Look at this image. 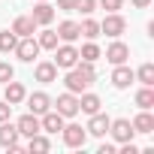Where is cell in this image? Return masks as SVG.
Masks as SVG:
<instances>
[{
  "instance_id": "6da1fadb",
  "label": "cell",
  "mask_w": 154,
  "mask_h": 154,
  "mask_svg": "<svg viewBox=\"0 0 154 154\" xmlns=\"http://www.w3.org/2000/svg\"><path fill=\"white\" fill-rule=\"evenodd\" d=\"M94 79H97V69H94V63H88V60H79L75 66H69V69H66V79H63V85H66V91H69V94H82V91H88V88L94 85Z\"/></svg>"
},
{
  "instance_id": "7a4b0ae2",
  "label": "cell",
  "mask_w": 154,
  "mask_h": 154,
  "mask_svg": "<svg viewBox=\"0 0 154 154\" xmlns=\"http://www.w3.org/2000/svg\"><path fill=\"white\" fill-rule=\"evenodd\" d=\"M60 136H63V145L66 148H85V142H88V130L82 124H63Z\"/></svg>"
},
{
  "instance_id": "3957f363",
  "label": "cell",
  "mask_w": 154,
  "mask_h": 154,
  "mask_svg": "<svg viewBox=\"0 0 154 154\" xmlns=\"http://www.w3.org/2000/svg\"><path fill=\"white\" fill-rule=\"evenodd\" d=\"M75 63H79V48H75L72 42H63V45L54 48V66L57 69H69Z\"/></svg>"
},
{
  "instance_id": "277c9868",
  "label": "cell",
  "mask_w": 154,
  "mask_h": 154,
  "mask_svg": "<svg viewBox=\"0 0 154 154\" xmlns=\"http://www.w3.org/2000/svg\"><path fill=\"white\" fill-rule=\"evenodd\" d=\"M124 30H127V21H124V15H121V12H109V15L100 21V33H106V36H112V39H115V36H121Z\"/></svg>"
},
{
  "instance_id": "5b68a950",
  "label": "cell",
  "mask_w": 154,
  "mask_h": 154,
  "mask_svg": "<svg viewBox=\"0 0 154 154\" xmlns=\"http://www.w3.org/2000/svg\"><path fill=\"white\" fill-rule=\"evenodd\" d=\"M15 54H18V60L33 63V57L39 54V42H36L33 36H18V42H15Z\"/></svg>"
},
{
  "instance_id": "8992f818",
  "label": "cell",
  "mask_w": 154,
  "mask_h": 154,
  "mask_svg": "<svg viewBox=\"0 0 154 154\" xmlns=\"http://www.w3.org/2000/svg\"><path fill=\"white\" fill-rule=\"evenodd\" d=\"M51 106H54V112H60L63 118H72V115H79V94H69V91H66V94H60Z\"/></svg>"
},
{
  "instance_id": "52a82bcc",
  "label": "cell",
  "mask_w": 154,
  "mask_h": 154,
  "mask_svg": "<svg viewBox=\"0 0 154 154\" xmlns=\"http://www.w3.org/2000/svg\"><path fill=\"white\" fill-rule=\"evenodd\" d=\"M109 133H112V139L121 145V142H133V136H136V130H133V124L127 121V118H118V121H112L109 124Z\"/></svg>"
},
{
  "instance_id": "ba28073f",
  "label": "cell",
  "mask_w": 154,
  "mask_h": 154,
  "mask_svg": "<svg viewBox=\"0 0 154 154\" xmlns=\"http://www.w3.org/2000/svg\"><path fill=\"white\" fill-rule=\"evenodd\" d=\"M0 145H3L6 151H21V142H18V130H15V124L0 121Z\"/></svg>"
},
{
  "instance_id": "9c48e42d",
  "label": "cell",
  "mask_w": 154,
  "mask_h": 154,
  "mask_svg": "<svg viewBox=\"0 0 154 154\" xmlns=\"http://www.w3.org/2000/svg\"><path fill=\"white\" fill-rule=\"evenodd\" d=\"M63 121H66V118H63L60 112L48 109V112L39 115V130H42V133H60V130H63Z\"/></svg>"
},
{
  "instance_id": "30bf717a",
  "label": "cell",
  "mask_w": 154,
  "mask_h": 154,
  "mask_svg": "<svg viewBox=\"0 0 154 154\" xmlns=\"http://www.w3.org/2000/svg\"><path fill=\"white\" fill-rule=\"evenodd\" d=\"M30 18L36 21V27H39V24H42V27H48V24L54 21V6L48 3V0H36V6H33Z\"/></svg>"
},
{
  "instance_id": "8fae6325",
  "label": "cell",
  "mask_w": 154,
  "mask_h": 154,
  "mask_svg": "<svg viewBox=\"0 0 154 154\" xmlns=\"http://www.w3.org/2000/svg\"><path fill=\"white\" fill-rule=\"evenodd\" d=\"M127 57H130V45L115 36V42L106 48V60H109L112 66H118V63H127Z\"/></svg>"
},
{
  "instance_id": "7c38bea8",
  "label": "cell",
  "mask_w": 154,
  "mask_h": 154,
  "mask_svg": "<svg viewBox=\"0 0 154 154\" xmlns=\"http://www.w3.org/2000/svg\"><path fill=\"white\" fill-rule=\"evenodd\" d=\"M133 82H136V75H133V69H130L127 63H118V66L112 69V85H115L118 91H127Z\"/></svg>"
},
{
  "instance_id": "4fadbf2b",
  "label": "cell",
  "mask_w": 154,
  "mask_h": 154,
  "mask_svg": "<svg viewBox=\"0 0 154 154\" xmlns=\"http://www.w3.org/2000/svg\"><path fill=\"white\" fill-rule=\"evenodd\" d=\"M24 97H27V91H24V85L21 82H6L3 85V100L9 103V106H18V103H24Z\"/></svg>"
},
{
  "instance_id": "5bb4252c",
  "label": "cell",
  "mask_w": 154,
  "mask_h": 154,
  "mask_svg": "<svg viewBox=\"0 0 154 154\" xmlns=\"http://www.w3.org/2000/svg\"><path fill=\"white\" fill-rule=\"evenodd\" d=\"M15 130H18V136H33V133H39V115H33V112L21 115V118L15 121Z\"/></svg>"
},
{
  "instance_id": "9a60e30c",
  "label": "cell",
  "mask_w": 154,
  "mask_h": 154,
  "mask_svg": "<svg viewBox=\"0 0 154 154\" xmlns=\"http://www.w3.org/2000/svg\"><path fill=\"white\" fill-rule=\"evenodd\" d=\"M109 124H112V118H109V115H103V112H94L85 130H88L91 136H106V133H109Z\"/></svg>"
},
{
  "instance_id": "2e32d148",
  "label": "cell",
  "mask_w": 154,
  "mask_h": 154,
  "mask_svg": "<svg viewBox=\"0 0 154 154\" xmlns=\"http://www.w3.org/2000/svg\"><path fill=\"white\" fill-rule=\"evenodd\" d=\"M33 75H36V82H42V85L57 82V66H54V60H39L36 69H33Z\"/></svg>"
},
{
  "instance_id": "e0dca14e",
  "label": "cell",
  "mask_w": 154,
  "mask_h": 154,
  "mask_svg": "<svg viewBox=\"0 0 154 154\" xmlns=\"http://www.w3.org/2000/svg\"><path fill=\"white\" fill-rule=\"evenodd\" d=\"M24 100H27V106H30L33 115H42V112L51 109V97H48L45 91H36V94H30V97H24Z\"/></svg>"
},
{
  "instance_id": "ac0fdd59",
  "label": "cell",
  "mask_w": 154,
  "mask_h": 154,
  "mask_svg": "<svg viewBox=\"0 0 154 154\" xmlns=\"http://www.w3.org/2000/svg\"><path fill=\"white\" fill-rule=\"evenodd\" d=\"M12 33H15V36H33V33H36V21H33L30 15H18V18L12 21Z\"/></svg>"
},
{
  "instance_id": "d6986e66",
  "label": "cell",
  "mask_w": 154,
  "mask_h": 154,
  "mask_svg": "<svg viewBox=\"0 0 154 154\" xmlns=\"http://www.w3.org/2000/svg\"><path fill=\"white\" fill-rule=\"evenodd\" d=\"M82 33H79V21H60L57 24V39L60 42H75Z\"/></svg>"
},
{
  "instance_id": "ffe728a7",
  "label": "cell",
  "mask_w": 154,
  "mask_h": 154,
  "mask_svg": "<svg viewBox=\"0 0 154 154\" xmlns=\"http://www.w3.org/2000/svg\"><path fill=\"white\" fill-rule=\"evenodd\" d=\"M130 124H133V130H136V133H154V115H151L148 109H142Z\"/></svg>"
},
{
  "instance_id": "44dd1931",
  "label": "cell",
  "mask_w": 154,
  "mask_h": 154,
  "mask_svg": "<svg viewBox=\"0 0 154 154\" xmlns=\"http://www.w3.org/2000/svg\"><path fill=\"white\" fill-rule=\"evenodd\" d=\"M27 151L33 154H45V151H51V142H48V136H42V130L39 133H33V136H27Z\"/></svg>"
},
{
  "instance_id": "7402d4cb",
  "label": "cell",
  "mask_w": 154,
  "mask_h": 154,
  "mask_svg": "<svg viewBox=\"0 0 154 154\" xmlns=\"http://www.w3.org/2000/svg\"><path fill=\"white\" fill-rule=\"evenodd\" d=\"M103 57V51H100V45L94 42V39H88L82 48H79V60H88V63H97Z\"/></svg>"
},
{
  "instance_id": "603a6c76",
  "label": "cell",
  "mask_w": 154,
  "mask_h": 154,
  "mask_svg": "<svg viewBox=\"0 0 154 154\" xmlns=\"http://www.w3.org/2000/svg\"><path fill=\"white\" fill-rule=\"evenodd\" d=\"M100 97L97 94H85L82 91V97H79V112H85V115H94V112H100Z\"/></svg>"
},
{
  "instance_id": "cb8c5ba5",
  "label": "cell",
  "mask_w": 154,
  "mask_h": 154,
  "mask_svg": "<svg viewBox=\"0 0 154 154\" xmlns=\"http://www.w3.org/2000/svg\"><path fill=\"white\" fill-rule=\"evenodd\" d=\"M36 42H39V48H45V51H54L60 39H57V30H51V27H45V30H42L39 36H36Z\"/></svg>"
},
{
  "instance_id": "d4e9b609",
  "label": "cell",
  "mask_w": 154,
  "mask_h": 154,
  "mask_svg": "<svg viewBox=\"0 0 154 154\" xmlns=\"http://www.w3.org/2000/svg\"><path fill=\"white\" fill-rule=\"evenodd\" d=\"M136 106H139V109H151V106H154V88H151V85H142V88L136 91Z\"/></svg>"
},
{
  "instance_id": "484cf974",
  "label": "cell",
  "mask_w": 154,
  "mask_h": 154,
  "mask_svg": "<svg viewBox=\"0 0 154 154\" xmlns=\"http://www.w3.org/2000/svg\"><path fill=\"white\" fill-rule=\"evenodd\" d=\"M79 33H82L85 39H97V36H100V21H94V18H85V21L79 24Z\"/></svg>"
},
{
  "instance_id": "4316f807",
  "label": "cell",
  "mask_w": 154,
  "mask_h": 154,
  "mask_svg": "<svg viewBox=\"0 0 154 154\" xmlns=\"http://www.w3.org/2000/svg\"><path fill=\"white\" fill-rule=\"evenodd\" d=\"M15 42H18V36L12 30H0V51H3V54L15 51Z\"/></svg>"
},
{
  "instance_id": "83f0119b",
  "label": "cell",
  "mask_w": 154,
  "mask_h": 154,
  "mask_svg": "<svg viewBox=\"0 0 154 154\" xmlns=\"http://www.w3.org/2000/svg\"><path fill=\"white\" fill-rule=\"evenodd\" d=\"M133 75H136L142 85H151V88H154V63H142V66H139Z\"/></svg>"
},
{
  "instance_id": "f1b7e54d",
  "label": "cell",
  "mask_w": 154,
  "mask_h": 154,
  "mask_svg": "<svg viewBox=\"0 0 154 154\" xmlns=\"http://www.w3.org/2000/svg\"><path fill=\"white\" fill-rule=\"evenodd\" d=\"M9 79H15V69H12L9 60H3V63H0V85H6Z\"/></svg>"
},
{
  "instance_id": "f546056e",
  "label": "cell",
  "mask_w": 154,
  "mask_h": 154,
  "mask_svg": "<svg viewBox=\"0 0 154 154\" xmlns=\"http://www.w3.org/2000/svg\"><path fill=\"white\" fill-rule=\"evenodd\" d=\"M75 9H79L82 15H91L97 9V0H75Z\"/></svg>"
},
{
  "instance_id": "4dcf8cb0",
  "label": "cell",
  "mask_w": 154,
  "mask_h": 154,
  "mask_svg": "<svg viewBox=\"0 0 154 154\" xmlns=\"http://www.w3.org/2000/svg\"><path fill=\"white\" fill-rule=\"evenodd\" d=\"M97 6H103L106 12H118L124 6V0H97Z\"/></svg>"
},
{
  "instance_id": "1f68e13d",
  "label": "cell",
  "mask_w": 154,
  "mask_h": 154,
  "mask_svg": "<svg viewBox=\"0 0 154 154\" xmlns=\"http://www.w3.org/2000/svg\"><path fill=\"white\" fill-rule=\"evenodd\" d=\"M9 112H12V106L6 100H0V121H9Z\"/></svg>"
},
{
  "instance_id": "d6a6232c",
  "label": "cell",
  "mask_w": 154,
  "mask_h": 154,
  "mask_svg": "<svg viewBox=\"0 0 154 154\" xmlns=\"http://www.w3.org/2000/svg\"><path fill=\"white\" fill-rule=\"evenodd\" d=\"M57 9H63V12H72V9H75V0H57Z\"/></svg>"
},
{
  "instance_id": "836d02e7",
  "label": "cell",
  "mask_w": 154,
  "mask_h": 154,
  "mask_svg": "<svg viewBox=\"0 0 154 154\" xmlns=\"http://www.w3.org/2000/svg\"><path fill=\"white\" fill-rule=\"evenodd\" d=\"M121 154H139V148L133 142H121Z\"/></svg>"
},
{
  "instance_id": "e575fe53",
  "label": "cell",
  "mask_w": 154,
  "mask_h": 154,
  "mask_svg": "<svg viewBox=\"0 0 154 154\" xmlns=\"http://www.w3.org/2000/svg\"><path fill=\"white\" fill-rule=\"evenodd\" d=\"M97 154H115V145H109V142H103V145L97 148Z\"/></svg>"
},
{
  "instance_id": "d590c367",
  "label": "cell",
  "mask_w": 154,
  "mask_h": 154,
  "mask_svg": "<svg viewBox=\"0 0 154 154\" xmlns=\"http://www.w3.org/2000/svg\"><path fill=\"white\" fill-rule=\"evenodd\" d=\"M133 6H136V9H148V6H151V0H133Z\"/></svg>"
}]
</instances>
